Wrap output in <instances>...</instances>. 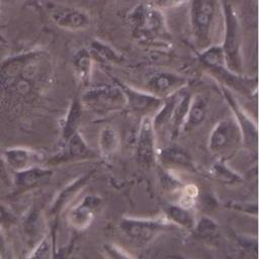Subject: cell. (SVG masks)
<instances>
[{
	"label": "cell",
	"mask_w": 259,
	"mask_h": 259,
	"mask_svg": "<svg viewBox=\"0 0 259 259\" xmlns=\"http://www.w3.org/2000/svg\"><path fill=\"white\" fill-rule=\"evenodd\" d=\"M65 145L66 154L69 158H85L93 154L91 149L87 146L82 136L78 132L70 137Z\"/></svg>",
	"instance_id": "obj_16"
},
{
	"label": "cell",
	"mask_w": 259,
	"mask_h": 259,
	"mask_svg": "<svg viewBox=\"0 0 259 259\" xmlns=\"http://www.w3.org/2000/svg\"><path fill=\"white\" fill-rule=\"evenodd\" d=\"M223 94L234 112L235 119L238 122L242 133L243 141L246 144H249V145L253 144L254 146H256L257 145L256 124L252 122V119L247 115V113H245V111L242 109V107L237 102V100L234 99L233 95L225 87H223Z\"/></svg>",
	"instance_id": "obj_11"
},
{
	"label": "cell",
	"mask_w": 259,
	"mask_h": 259,
	"mask_svg": "<svg viewBox=\"0 0 259 259\" xmlns=\"http://www.w3.org/2000/svg\"><path fill=\"white\" fill-rule=\"evenodd\" d=\"M81 102L75 99L69 107L63 125V139L65 143L68 141L70 137H72L77 132L81 119Z\"/></svg>",
	"instance_id": "obj_15"
},
{
	"label": "cell",
	"mask_w": 259,
	"mask_h": 259,
	"mask_svg": "<svg viewBox=\"0 0 259 259\" xmlns=\"http://www.w3.org/2000/svg\"><path fill=\"white\" fill-rule=\"evenodd\" d=\"M128 23L135 38L147 44H165L169 33L162 11L147 3L137 5L128 14Z\"/></svg>",
	"instance_id": "obj_1"
},
{
	"label": "cell",
	"mask_w": 259,
	"mask_h": 259,
	"mask_svg": "<svg viewBox=\"0 0 259 259\" xmlns=\"http://www.w3.org/2000/svg\"><path fill=\"white\" fill-rule=\"evenodd\" d=\"M222 11L224 32L221 47L225 55L226 66L232 72L243 75L242 30L240 21L235 9L229 3H224Z\"/></svg>",
	"instance_id": "obj_3"
},
{
	"label": "cell",
	"mask_w": 259,
	"mask_h": 259,
	"mask_svg": "<svg viewBox=\"0 0 259 259\" xmlns=\"http://www.w3.org/2000/svg\"><path fill=\"white\" fill-rule=\"evenodd\" d=\"M167 220H136L125 219L120 227L127 239L136 246L147 245L166 228Z\"/></svg>",
	"instance_id": "obj_6"
},
{
	"label": "cell",
	"mask_w": 259,
	"mask_h": 259,
	"mask_svg": "<svg viewBox=\"0 0 259 259\" xmlns=\"http://www.w3.org/2000/svg\"><path fill=\"white\" fill-rule=\"evenodd\" d=\"M185 2H187V0H147L146 3L163 12L165 10L178 8Z\"/></svg>",
	"instance_id": "obj_21"
},
{
	"label": "cell",
	"mask_w": 259,
	"mask_h": 259,
	"mask_svg": "<svg viewBox=\"0 0 259 259\" xmlns=\"http://www.w3.org/2000/svg\"><path fill=\"white\" fill-rule=\"evenodd\" d=\"M241 141H243L242 133L235 117H227L219 121L212 128L208 148L219 156H226L236 150Z\"/></svg>",
	"instance_id": "obj_5"
},
{
	"label": "cell",
	"mask_w": 259,
	"mask_h": 259,
	"mask_svg": "<svg viewBox=\"0 0 259 259\" xmlns=\"http://www.w3.org/2000/svg\"><path fill=\"white\" fill-rule=\"evenodd\" d=\"M137 157L144 166H150L156 158L155 128L150 116H144L140 124L137 140Z\"/></svg>",
	"instance_id": "obj_10"
},
{
	"label": "cell",
	"mask_w": 259,
	"mask_h": 259,
	"mask_svg": "<svg viewBox=\"0 0 259 259\" xmlns=\"http://www.w3.org/2000/svg\"><path fill=\"white\" fill-rule=\"evenodd\" d=\"M121 87L125 100L126 106H128L136 113L143 114L144 116H149V113L153 111H158L161 107L163 100L159 97H156L147 91H142L136 88H133L128 85L117 82Z\"/></svg>",
	"instance_id": "obj_9"
},
{
	"label": "cell",
	"mask_w": 259,
	"mask_h": 259,
	"mask_svg": "<svg viewBox=\"0 0 259 259\" xmlns=\"http://www.w3.org/2000/svg\"><path fill=\"white\" fill-rule=\"evenodd\" d=\"M30 259H52V248L48 240L42 241Z\"/></svg>",
	"instance_id": "obj_23"
},
{
	"label": "cell",
	"mask_w": 259,
	"mask_h": 259,
	"mask_svg": "<svg viewBox=\"0 0 259 259\" xmlns=\"http://www.w3.org/2000/svg\"><path fill=\"white\" fill-rule=\"evenodd\" d=\"M81 104L95 112L108 113L126 106V100L118 83L104 84L86 90L81 97Z\"/></svg>",
	"instance_id": "obj_4"
},
{
	"label": "cell",
	"mask_w": 259,
	"mask_h": 259,
	"mask_svg": "<svg viewBox=\"0 0 259 259\" xmlns=\"http://www.w3.org/2000/svg\"><path fill=\"white\" fill-rule=\"evenodd\" d=\"M207 113V101L201 94L191 96L189 108L185 116L182 128L185 131L192 130L204 120Z\"/></svg>",
	"instance_id": "obj_13"
},
{
	"label": "cell",
	"mask_w": 259,
	"mask_h": 259,
	"mask_svg": "<svg viewBox=\"0 0 259 259\" xmlns=\"http://www.w3.org/2000/svg\"><path fill=\"white\" fill-rule=\"evenodd\" d=\"M166 213L173 223L187 228L193 225V217L186 207L181 205H168L166 208Z\"/></svg>",
	"instance_id": "obj_18"
},
{
	"label": "cell",
	"mask_w": 259,
	"mask_h": 259,
	"mask_svg": "<svg viewBox=\"0 0 259 259\" xmlns=\"http://www.w3.org/2000/svg\"><path fill=\"white\" fill-rule=\"evenodd\" d=\"M161 159H163L167 163H171V164H175L183 167H190L191 165L190 158L187 156V154L177 148L165 149L161 153Z\"/></svg>",
	"instance_id": "obj_19"
},
{
	"label": "cell",
	"mask_w": 259,
	"mask_h": 259,
	"mask_svg": "<svg viewBox=\"0 0 259 259\" xmlns=\"http://www.w3.org/2000/svg\"><path fill=\"white\" fill-rule=\"evenodd\" d=\"M119 146V135L118 133L110 127H104L99 135V148L104 156L112 155Z\"/></svg>",
	"instance_id": "obj_17"
},
{
	"label": "cell",
	"mask_w": 259,
	"mask_h": 259,
	"mask_svg": "<svg viewBox=\"0 0 259 259\" xmlns=\"http://www.w3.org/2000/svg\"><path fill=\"white\" fill-rule=\"evenodd\" d=\"M99 205V198L93 195L86 196L78 205H76L69 214L71 225L77 229H84L93 220L94 211Z\"/></svg>",
	"instance_id": "obj_12"
},
{
	"label": "cell",
	"mask_w": 259,
	"mask_h": 259,
	"mask_svg": "<svg viewBox=\"0 0 259 259\" xmlns=\"http://www.w3.org/2000/svg\"><path fill=\"white\" fill-rule=\"evenodd\" d=\"M53 21L59 27L69 31H79L90 26L91 18L83 9L67 6H58L51 12Z\"/></svg>",
	"instance_id": "obj_8"
},
{
	"label": "cell",
	"mask_w": 259,
	"mask_h": 259,
	"mask_svg": "<svg viewBox=\"0 0 259 259\" xmlns=\"http://www.w3.org/2000/svg\"><path fill=\"white\" fill-rule=\"evenodd\" d=\"M92 48L103 59L110 60V61H117L119 59V56L111 48L107 47L106 45H103V44H100L98 41H95V42L92 44Z\"/></svg>",
	"instance_id": "obj_22"
},
{
	"label": "cell",
	"mask_w": 259,
	"mask_h": 259,
	"mask_svg": "<svg viewBox=\"0 0 259 259\" xmlns=\"http://www.w3.org/2000/svg\"><path fill=\"white\" fill-rule=\"evenodd\" d=\"M93 67L91 54L86 49H80L73 56V70L77 79L82 83L90 80Z\"/></svg>",
	"instance_id": "obj_14"
},
{
	"label": "cell",
	"mask_w": 259,
	"mask_h": 259,
	"mask_svg": "<svg viewBox=\"0 0 259 259\" xmlns=\"http://www.w3.org/2000/svg\"><path fill=\"white\" fill-rule=\"evenodd\" d=\"M9 159L13 163H15L16 166H18L20 168H24L26 166L29 167L34 162H36L39 158H38L37 154H35V153L31 152V151L20 150V151H14L12 153V156L9 157Z\"/></svg>",
	"instance_id": "obj_20"
},
{
	"label": "cell",
	"mask_w": 259,
	"mask_h": 259,
	"mask_svg": "<svg viewBox=\"0 0 259 259\" xmlns=\"http://www.w3.org/2000/svg\"><path fill=\"white\" fill-rule=\"evenodd\" d=\"M231 170L226 168L225 165L219 163L218 165L214 166V170H213V175L217 176L219 179L221 180H224V181H229V182H232V181H236L239 179V176L237 175H226V173L230 172Z\"/></svg>",
	"instance_id": "obj_24"
},
{
	"label": "cell",
	"mask_w": 259,
	"mask_h": 259,
	"mask_svg": "<svg viewBox=\"0 0 259 259\" xmlns=\"http://www.w3.org/2000/svg\"><path fill=\"white\" fill-rule=\"evenodd\" d=\"M189 19L195 46L199 52L213 45L214 29L220 13L219 0H187Z\"/></svg>",
	"instance_id": "obj_2"
},
{
	"label": "cell",
	"mask_w": 259,
	"mask_h": 259,
	"mask_svg": "<svg viewBox=\"0 0 259 259\" xmlns=\"http://www.w3.org/2000/svg\"><path fill=\"white\" fill-rule=\"evenodd\" d=\"M187 79L182 75L169 71H154L146 82V91L161 99L167 98L182 90Z\"/></svg>",
	"instance_id": "obj_7"
}]
</instances>
